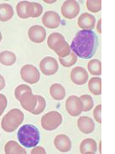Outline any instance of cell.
I'll return each mask as SVG.
<instances>
[{
    "instance_id": "obj_6",
    "label": "cell",
    "mask_w": 115,
    "mask_h": 154,
    "mask_svg": "<svg viewBox=\"0 0 115 154\" xmlns=\"http://www.w3.org/2000/svg\"><path fill=\"white\" fill-rule=\"evenodd\" d=\"M21 78L29 85L36 84L40 79V72L38 69L32 64H26L20 70Z\"/></svg>"
},
{
    "instance_id": "obj_12",
    "label": "cell",
    "mask_w": 115,
    "mask_h": 154,
    "mask_svg": "<svg viewBox=\"0 0 115 154\" xmlns=\"http://www.w3.org/2000/svg\"><path fill=\"white\" fill-rule=\"evenodd\" d=\"M42 23L45 26L54 29L57 28L61 26V18L60 16L54 11H47L44 14L42 18Z\"/></svg>"
},
{
    "instance_id": "obj_20",
    "label": "cell",
    "mask_w": 115,
    "mask_h": 154,
    "mask_svg": "<svg viewBox=\"0 0 115 154\" xmlns=\"http://www.w3.org/2000/svg\"><path fill=\"white\" fill-rule=\"evenodd\" d=\"M6 154H26V150L15 140H9L5 146Z\"/></svg>"
},
{
    "instance_id": "obj_26",
    "label": "cell",
    "mask_w": 115,
    "mask_h": 154,
    "mask_svg": "<svg viewBox=\"0 0 115 154\" xmlns=\"http://www.w3.org/2000/svg\"><path fill=\"white\" fill-rule=\"evenodd\" d=\"M86 8L90 12L98 13L101 9V0H87Z\"/></svg>"
},
{
    "instance_id": "obj_3",
    "label": "cell",
    "mask_w": 115,
    "mask_h": 154,
    "mask_svg": "<svg viewBox=\"0 0 115 154\" xmlns=\"http://www.w3.org/2000/svg\"><path fill=\"white\" fill-rule=\"evenodd\" d=\"M47 45L50 49L54 50L59 57H65L72 52L69 44L60 33L51 34L47 39Z\"/></svg>"
},
{
    "instance_id": "obj_16",
    "label": "cell",
    "mask_w": 115,
    "mask_h": 154,
    "mask_svg": "<svg viewBox=\"0 0 115 154\" xmlns=\"http://www.w3.org/2000/svg\"><path fill=\"white\" fill-rule=\"evenodd\" d=\"M55 148L61 152H68L72 149V141L65 134H59L54 140Z\"/></svg>"
},
{
    "instance_id": "obj_21",
    "label": "cell",
    "mask_w": 115,
    "mask_h": 154,
    "mask_svg": "<svg viewBox=\"0 0 115 154\" xmlns=\"http://www.w3.org/2000/svg\"><path fill=\"white\" fill-rule=\"evenodd\" d=\"M14 16V9L9 4L0 5V21L7 22L10 20Z\"/></svg>"
},
{
    "instance_id": "obj_1",
    "label": "cell",
    "mask_w": 115,
    "mask_h": 154,
    "mask_svg": "<svg viewBox=\"0 0 115 154\" xmlns=\"http://www.w3.org/2000/svg\"><path fill=\"white\" fill-rule=\"evenodd\" d=\"M98 45V36L92 30H81L73 37L70 48L76 56L90 59L95 54Z\"/></svg>"
},
{
    "instance_id": "obj_22",
    "label": "cell",
    "mask_w": 115,
    "mask_h": 154,
    "mask_svg": "<svg viewBox=\"0 0 115 154\" xmlns=\"http://www.w3.org/2000/svg\"><path fill=\"white\" fill-rule=\"evenodd\" d=\"M17 62V55L11 51H3L0 53V63L6 66H11Z\"/></svg>"
},
{
    "instance_id": "obj_35",
    "label": "cell",
    "mask_w": 115,
    "mask_h": 154,
    "mask_svg": "<svg viewBox=\"0 0 115 154\" xmlns=\"http://www.w3.org/2000/svg\"><path fill=\"white\" fill-rule=\"evenodd\" d=\"M101 19H100L98 21V24H97V31L101 34Z\"/></svg>"
},
{
    "instance_id": "obj_14",
    "label": "cell",
    "mask_w": 115,
    "mask_h": 154,
    "mask_svg": "<svg viewBox=\"0 0 115 154\" xmlns=\"http://www.w3.org/2000/svg\"><path fill=\"white\" fill-rule=\"evenodd\" d=\"M17 12L21 19H27L32 17L34 15V5L33 2L21 1L17 5Z\"/></svg>"
},
{
    "instance_id": "obj_9",
    "label": "cell",
    "mask_w": 115,
    "mask_h": 154,
    "mask_svg": "<svg viewBox=\"0 0 115 154\" xmlns=\"http://www.w3.org/2000/svg\"><path fill=\"white\" fill-rule=\"evenodd\" d=\"M39 67H40L41 72L45 75H47V76L55 74L59 69V65H58L56 59L51 56H47L42 59V61L40 62Z\"/></svg>"
},
{
    "instance_id": "obj_5",
    "label": "cell",
    "mask_w": 115,
    "mask_h": 154,
    "mask_svg": "<svg viewBox=\"0 0 115 154\" xmlns=\"http://www.w3.org/2000/svg\"><path fill=\"white\" fill-rule=\"evenodd\" d=\"M63 122V117L61 113L55 111L49 112L45 113L41 119V125L44 130L51 131L56 130Z\"/></svg>"
},
{
    "instance_id": "obj_28",
    "label": "cell",
    "mask_w": 115,
    "mask_h": 154,
    "mask_svg": "<svg viewBox=\"0 0 115 154\" xmlns=\"http://www.w3.org/2000/svg\"><path fill=\"white\" fill-rule=\"evenodd\" d=\"M81 101L82 102V105H83V109L82 112H89L92 109L93 107V100L92 98L88 95V94H83L80 97Z\"/></svg>"
},
{
    "instance_id": "obj_29",
    "label": "cell",
    "mask_w": 115,
    "mask_h": 154,
    "mask_svg": "<svg viewBox=\"0 0 115 154\" xmlns=\"http://www.w3.org/2000/svg\"><path fill=\"white\" fill-rule=\"evenodd\" d=\"M30 91H32V89H31L28 85H18V86L16 88V90H15V96H16V98L18 100V99L20 98V96H21L24 93H26V92H30Z\"/></svg>"
},
{
    "instance_id": "obj_11",
    "label": "cell",
    "mask_w": 115,
    "mask_h": 154,
    "mask_svg": "<svg viewBox=\"0 0 115 154\" xmlns=\"http://www.w3.org/2000/svg\"><path fill=\"white\" fill-rule=\"evenodd\" d=\"M71 80L74 85H83L86 84V82L88 81L89 75L87 71L81 66H76L74 67L72 72H71Z\"/></svg>"
},
{
    "instance_id": "obj_17",
    "label": "cell",
    "mask_w": 115,
    "mask_h": 154,
    "mask_svg": "<svg viewBox=\"0 0 115 154\" xmlns=\"http://www.w3.org/2000/svg\"><path fill=\"white\" fill-rule=\"evenodd\" d=\"M77 126L79 130L84 134H90L94 131L95 124L92 119L88 116H82L77 120Z\"/></svg>"
},
{
    "instance_id": "obj_4",
    "label": "cell",
    "mask_w": 115,
    "mask_h": 154,
    "mask_svg": "<svg viewBox=\"0 0 115 154\" xmlns=\"http://www.w3.org/2000/svg\"><path fill=\"white\" fill-rule=\"evenodd\" d=\"M24 118L25 116L21 110L12 109L2 119L1 127L7 132H13L22 124Z\"/></svg>"
},
{
    "instance_id": "obj_7",
    "label": "cell",
    "mask_w": 115,
    "mask_h": 154,
    "mask_svg": "<svg viewBox=\"0 0 115 154\" xmlns=\"http://www.w3.org/2000/svg\"><path fill=\"white\" fill-rule=\"evenodd\" d=\"M62 15L66 19L75 18L80 12V5L75 0H67L61 8Z\"/></svg>"
},
{
    "instance_id": "obj_24",
    "label": "cell",
    "mask_w": 115,
    "mask_h": 154,
    "mask_svg": "<svg viewBox=\"0 0 115 154\" xmlns=\"http://www.w3.org/2000/svg\"><path fill=\"white\" fill-rule=\"evenodd\" d=\"M88 71L92 75H101V63L100 60L98 59H93V60H91L89 63H88Z\"/></svg>"
},
{
    "instance_id": "obj_8",
    "label": "cell",
    "mask_w": 115,
    "mask_h": 154,
    "mask_svg": "<svg viewBox=\"0 0 115 154\" xmlns=\"http://www.w3.org/2000/svg\"><path fill=\"white\" fill-rule=\"evenodd\" d=\"M65 108L67 112L73 116V117H76L79 116L83 109V105H82V102L81 101V99L75 95H72L70 96L65 103Z\"/></svg>"
},
{
    "instance_id": "obj_36",
    "label": "cell",
    "mask_w": 115,
    "mask_h": 154,
    "mask_svg": "<svg viewBox=\"0 0 115 154\" xmlns=\"http://www.w3.org/2000/svg\"><path fill=\"white\" fill-rule=\"evenodd\" d=\"M46 3H48V4H52V3H54V1H45Z\"/></svg>"
},
{
    "instance_id": "obj_37",
    "label": "cell",
    "mask_w": 115,
    "mask_h": 154,
    "mask_svg": "<svg viewBox=\"0 0 115 154\" xmlns=\"http://www.w3.org/2000/svg\"><path fill=\"white\" fill-rule=\"evenodd\" d=\"M1 40H2V34L0 32V42H1Z\"/></svg>"
},
{
    "instance_id": "obj_13",
    "label": "cell",
    "mask_w": 115,
    "mask_h": 154,
    "mask_svg": "<svg viewBox=\"0 0 115 154\" xmlns=\"http://www.w3.org/2000/svg\"><path fill=\"white\" fill-rule=\"evenodd\" d=\"M28 37L32 42L36 44H41L46 38V31L44 26H33L28 30Z\"/></svg>"
},
{
    "instance_id": "obj_32",
    "label": "cell",
    "mask_w": 115,
    "mask_h": 154,
    "mask_svg": "<svg viewBox=\"0 0 115 154\" xmlns=\"http://www.w3.org/2000/svg\"><path fill=\"white\" fill-rule=\"evenodd\" d=\"M101 105L99 104L97 105L94 110H93V117L95 119V121L99 123H101Z\"/></svg>"
},
{
    "instance_id": "obj_34",
    "label": "cell",
    "mask_w": 115,
    "mask_h": 154,
    "mask_svg": "<svg viewBox=\"0 0 115 154\" xmlns=\"http://www.w3.org/2000/svg\"><path fill=\"white\" fill-rule=\"evenodd\" d=\"M6 86V81H5V78L0 74V91L3 90Z\"/></svg>"
},
{
    "instance_id": "obj_19",
    "label": "cell",
    "mask_w": 115,
    "mask_h": 154,
    "mask_svg": "<svg viewBox=\"0 0 115 154\" xmlns=\"http://www.w3.org/2000/svg\"><path fill=\"white\" fill-rule=\"evenodd\" d=\"M49 92H50V95L52 96V98L56 101H62L63 99H64L65 94H66L64 87L60 84L52 85L49 89Z\"/></svg>"
},
{
    "instance_id": "obj_15",
    "label": "cell",
    "mask_w": 115,
    "mask_h": 154,
    "mask_svg": "<svg viewBox=\"0 0 115 154\" xmlns=\"http://www.w3.org/2000/svg\"><path fill=\"white\" fill-rule=\"evenodd\" d=\"M96 18L90 13H83L80 16L77 25L82 30H92L95 27Z\"/></svg>"
},
{
    "instance_id": "obj_33",
    "label": "cell",
    "mask_w": 115,
    "mask_h": 154,
    "mask_svg": "<svg viewBox=\"0 0 115 154\" xmlns=\"http://www.w3.org/2000/svg\"><path fill=\"white\" fill-rule=\"evenodd\" d=\"M31 153L32 154H35V153H41V154H45L46 153V151H45V149L43 148V147H40V146H36V148L34 149H32V151H31Z\"/></svg>"
},
{
    "instance_id": "obj_27",
    "label": "cell",
    "mask_w": 115,
    "mask_h": 154,
    "mask_svg": "<svg viewBox=\"0 0 115 154\" xmlns=\"http://www.w3.org/2000/svg\"><path fill=\"white\" fill-rule=\"evenodd\" d=\"M36 98H37V103H36L35 110L32 112V113L35 115H38V114L42 113L45 110V107H46V102L43 96L36 95Z\"/></svg>"
},
{
    "instance_id": "obj_10",
    "label": "cell",
    "mask_w": 115,
    "mask_h": 154,
    "mask_svg": "<svg viewBox=\"0 0 115 154\" xmlns=\"http://www.w3.org/2000/svg\"><path fill=\"white\" fill-rule=\"evenodd\" d=\"M21 106L27 112H32L36 106V103H37V98H36V95L33 94L32 91L30 92H26L24 93L20 98L18 99Z\"/></svg>"
},
{
    "instance_id": "obj_2",
    "label": "cell",
    "mask_w": 115,
    "mask_h": 154,
    "mask_svg": "<svg viewBox=\"0 0 115 154\" xmlns=\"http://www.w3.org/2000/svg\"><path fill=\"white\" fill-rule=\"evenodd\" d=\"M19 142L26 148H34L40 141V131L33 124H25L17 131Z\"/></svg>"
},
{
    "instance_id": "obj_23",
    "label": "cell",
    "mask_w": 115,
    "mask_h": 154,
    "mask_svg": "<svg viewBox=\"0 0 115 154\" xmlns=\"http://www.w3.org/2000/svg\"><path fill=\"white\" fill-rule=\"evenodd\" d=\"M88 88L94 95H100L101 94V80L100 77H92L89 81Z\"/></svg>"
},
{
    "instance_id": "obj_30",
    "label": "cell",
    "mask_w": 115,
    "mask_h": 154,
    "mask_svg": "<svg viewBox=\"0 0 115 154\" xmlns=\"http://www.w3.org/2000/svg\"><path fill=\"white\" fill-rule=\"evenodd\" d=\"M34 5V15H33V18H36L38 17H40L43 13V7L36 2H33Z\"/></svg>"
},
{
    "instance_id": "obj_31",
    "label": "cell",
    "mask_w": 115,
    "mask_h": 154,
    "mask_svg": "<svg viewBox=\"0 0 115 154\" xmlns=\"http://www.w3.org/2000/svg\"><path fill=\"white\" fill-rule=\"evenodd\" d=\"M7 106H8V99H7V97L4 94H0V116L2 115V113L4 112Z\"/></svg>"
},
{
    "instance_id": "obj_18",
    "label": "cell",
    "mask_w": 115,
    "mask_h": 154,
    "mask_svg": "<svg viewBox=\"0 0 115 154\" xmlns=\"http://www.w3.org/2000/svg\"><path fill=\"white\" fill-rule=\"evenodd\" d=\"M97 151V143L92 138L84 139L80 144V152L82 154H94Z\"/></svg>"
},
{
    "instance_id": "obj_25",
    "label": "cell",
    "mask_w": 115,
    "mask_h": 154,
    "mask_svg": "<svg viewBox=\"0 0 115 154\" xmlns=\"http://www.w3.org/2000/svg\"><path fill=\"white\" fill-rule=\"evenodd\" d=\"M59 62L64 67H71L76 63L77 56L75 55V54L73 52H71L70 54L65 57H59Z\"/></svg>"
}]
</instances>
